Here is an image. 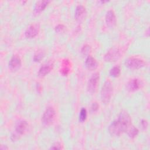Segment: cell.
Listing matches in <instances>:
<instances>
[{"instance_id":"1","label":"cell","mask_w":150,"mask_h":150,"mask_svg":"<svg viewBox=\"0 0 150 150\" xmlns=\"http://www.w3.org/2000/svg\"><path fill=\"white\" fill-rule=\"evenodd\" d=\"M131 118L125 111H122L117 120L111 122L108 127L110 134L114 136H118L123 132H126L128 128L131 125Z\"/></svg>"},{"instance_id":"2","label":"cell","mask_w":150,"mask_h":150,"mask_svg":"<svg viewBox=\"0 0 150 150\" xmlns=\"http://www.w3.org/2000/svg\"><path fill=\"white\" fill-rule=\"evenodd\" d=\"M113 91V86L111 82L107 80L104 82L101 90V98L102 102L107 104L110 102Z\"/></svg>"},{"instance_id":"3","label":"cell","mask_w":150,"mask_h":150,"mask_svg":"<svg viewBox=\"0 0 150 150\" xmlns=\"http://www.w3.org/2000/svg\"><path fill=\"white\" fill-rule=\"evenodd\" d=\"M125 66L130 69H138L144 67L146 63L144 60L134 57L127 59L125 62Z\"/></svg>"},{"instance_id":"4","label":"cell","mask_w":150,"mask_h":150,"mask_svg":"<svg viewBox=\"0 0 150 150\" xmlns=\"http://www.w3.org/2000/svg\"><path fill=\"white\" fill-rule=\"evenodd\" d=\"M54 116H55L54 110L51 107H47L45 111L42 115V122L46 125L50 124L53 122Z\"/></svg>"},{"instance_id":"5","label":"cell","mask_w":150,"mask_h":150,"mask_svg":"<svg viewBox=\"0 0 150 150\" xmlns=\"http://www.w3.org/2000/svg\"><path fill=\"white\" fill-rule=\"evenodd\" d=\"M120 57V52L116 48L113 47L110 49L105 54L104 59L107 62H115Z\"/></svg>"},{"instance_id":"6","label":"cell","mask_w":150,"mask_h":150,"mask_svg":"<svg viewBox=\"0 0 150 150\" xmlns=\"http://www.w3.org/2000/svg\"><path fill=\"white\" fill-rule=\"evenodd\" d=\"M99 80V74L98 73L94 74L88 81L87 85V90L90 93H94L96 90L97 84Z\"/></svg>"},{"instance_id":"7","label":"cell","mask_w":150,"mask_h":150,"mask_svg":"<svg viewBox=\"0 0 150 150\" xmlns=\"http://www.w3.org/2000/svg\"><path fill=\"white\" fill-rule=\"evenodd\" d=\"M39 31V27L36 24H32L30 25L25 31V36L27 38H33L35 37Z\"/></svg>"},{"instance_id":"8","label":"cell","mask_w":150,"mask_h":150,"mask_svg":"<svg viewBox=\"0 0 150 150\" xmlns=\"http://www.w3.org/2000/svg\"><path fill=\"white\" fill-rule=\"evenodd\" d=\"M105 21L108 26H114L116 23V17L113 11H108L105 15Z\"/></svg>"},{"instance_id":"9","label":"cell","mask_w":150,"mask_h":150,"mask_svg":"<svg viewBox=\"0 0 150 150\" xmlns=\"http://www.w3.org/2000/svg\"><path fill=\"white\" fill-rule=\"evenodd\" d=\"M21 65V60L20 58L17 56H13L11 59L9 66L10 68L12 70H17L18 69Z\"/></svg>"},{"instance_id":"10","label":"cell","mask_w":150,"mask_h":150,"mask_svg":"<svg viewBox=\"0 0 150 150\" xmlns=\"http://www.w3.org/2000/svg\"><path fill=\"white\" fill-rule=\"evenodd\" d=\"M28 125V124L26 121H19L16 125V128H15V131L16 134L18 135L23 134L26 131V129H27Z\"/></svg>"},{"instance_id":"11","label":"cell","mask_w":150,"mask_h":150,"mask_svg":"<svg viewBox=\"0 0 150 150\" xmlns=\"http://www.w3.org/2000/svg\"><path fill=\"white\" fill-rule=\"evenodd\" d=\"M85 64L87 68L89 70H94L97 67V63L96 60L91 56H88L86 58Z\"/></svg>"},{"instance_id":"12","label":"cell","mask_w":150,"mask_h":150,"mask_svg":"<svg viewBox=\"0 0 150 150\" xmlns=\"http://www.w3.org/2000/svg\"><path fill=\"white\" fill-rule=\"evenodd\" d=\"M141 87V83L139 80L137 79H132L130 80L128 84V89L129 91H133L138 90Z\"/></svg>"},{"instance_id":"13","label":"cell","mask_w":150,"mask_h":150,"mask_svg":"<svg viewBox=\"0 0 150 150\" xmlns=\"http://www.w3.org/2000/svg\"><path fill=\"white\" fill-rule=\"evenodd\" d=\"M86 13V9L83 5H78L76 7V11H75V18L80 21L83 18L84 15Z\"/></svg>"},{"instance_id":"14","label":"cell","mask_w":150,"mask_h":150,"mask_svg":"<svg viewBox=\"0 0 150 150\" xmlns=\"http://www.w3.org/2000/svg\"><path fill=\"white\" fill-rule=\"evenodd\" d=\"M49 1H38L35 6L34 11L36 13H39L43 11L49 4Z\"/></svg>"},{"instance_id":"15","label":"cell","mask_w":150,"mask_h":150,"mask_svg":"<svg viewBox=\"0 0 150 150\" xmlns=\"http://www.w3.org/2000/svg\"><path fill=\"white\" fill-rule=\"evenodd\" d=\"M52 69V65L49 64H46L43 65L39 69V75L40 76H45L47 74H48L51 70Z\"/></svg>"},{"instance_id":"16","label":"cell","mask_w":150,"mask_h":150,"mask_svg":"<svg viewBox=\"0 0 150 150\" xmlns=\"http://www.w3.org/2000/svg\"><path fill=\"white\" fill-rule=\"evenodd\" d=\"M126 132H127V134L128 135V136L131 138H134L138 134V129L135 128V127H134L133 125H131L128 129H127Z\"/></svg>"},{"instance_id":"17","label":"cell","mask_w":150,"mask_h":150,"mask_svg":"<svg viewBox=\"0 0 150 150\" xmlns=\"http://www.w3.org/2000/svg\"><path fill=\"white\" fill-rule=\"evenodd\" d=\"M121 74V69L119 66H114L113 67L110 71V74L114 77H118Z\"/></svg>"},{"instance_id":"18","label":"cell","mask_w":150,"mask_h":150,"mask_svg":"<svg viewBox=\"0 0 150 150\" xmlns=\"http://www.w3.org/2000/svg\"><path fill=\"white\" fill-rule=\"evenodd\" d=\"M87 117V111L84 108H83L80 112L79 114V121L80 122H83L85 121Z\"/></svg>"},{"instance_id":"19","label":"cell","mask_w":150,"mask_h":150,"mask_svg":"<svg viewBox=\"0 0 150 150\" xmlns=\"http://www.w3.org/2000/svg\"><path fill=\"white\" fill-rule=\"evenodd\" d=\"M140 126L141 127L142 129H145L147 128L148 127V122L146 120H142L141 122V124H140Z\"/></svg>"},{"instance_id":"20","label":"cell","mask_w":150,"mask_h":150,"mask_svg":"<svg viewBox=\"0 0 150 150\" xmlns=\"http://www.w3.org/2000/svg\"><path fill=\"white\" fill-rule=\"evenodd\" d=\"M43 58V54L42 53H38L35 55L33 60L35 62H39Z\"/></svg>"},{"instance_id":"21","label":"cell","mask_w":150,"mask_h":150,"mask_svg":"<svg viewBox=\"0 0 150 150\" xmlns=\"http://www.w3.org/2000/svg\"><path fill=\"white\" fill-rule=\"evenodd\" d=\"M89 47L90 46H88V45H86V46H83V47L81 50V52L84 54H86L87 53H88L89 52V49H90Z\"/></svg>"},{"instance_id":"22","label":"cell","mask_w":150,"mask_h":150,"mask_svg":"<svg viewBox=\"0 0 150 150\" xmlns=\"http://www.w3.org/2000/svg\"><path fill=\"white\" fill-rule=\"evenodd\" d=\"M61 148H62L61 145H60V144L59 143H58V142H56V143H55L54 144H53V145L51 146V148H50V149H60Z\"/></svg>"},{"instance_id":"23","label":"cell","mask_w":150,"mask_h":150,"mask_svg":"<svg viewBox=\"0 0 150 150\" xmlns=\"http://www.w3.org/2000/svg\"><path fill=\"white\" fill-rule=\"evenodd\" d=\"M64 26L63 25H58L55 29H56V31H57V32H62L64 29Z\"/></svg>"},{"instance_id":"24","label":"cell","mask_w":150,"mask_h":150,"mask_svg":"<svg viewBox=\"0 0 150 150\" xmlns=\"http://www.w3.org/2000/svg\"><path fill=\"white\" fill-rule=\"evenodd\" d=\"M99 105L97 103H93L91 105V110L93 111H96L98 109Z\"/></svg>"}]
</instances>
